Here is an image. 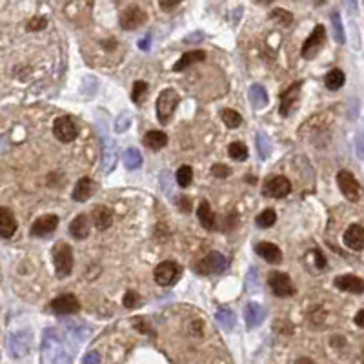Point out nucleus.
Returning a JSON list of instances; mask_svg holds the SVG:
<instances>
[{
  "label": "nucleus",
  "mask_w": 364,
  "mask_h": 364,
  "mask_svg": "<svg viewBox=\"0 0 364 364\" xmlns=\"http://www.w3.org/2000/svg\"><path fill=\"white\" fill-rule=\"evenodd\" d=\"M82 362H86V364H91V362H101V355L97 353V351H91V353L84 355V359H82Z\"/></svg>",
  "instance_id": "a18cd8bd"
},
{
  "label": "nucleus",
  "mask_w": 364,
  "mask_h": 364,
  "mask_svg": "<svg viewBox=\"0 0 364 364\" xmlns=\"http://www.w3.org/2000/svg\"><path fill=\"white\" fill-rule=\"evenodd\" d=\"M175 178H177L178 186L180 188H188L193 180V169L190 168V166H180V168L177 169Z\"/></svg>",
  "instance_id": "c9c22d12"
},
{
  "label": "nucleus",
  "mask_w": 364,
  "mask_h": 364,
  "mask_svg": "<svg viewBox=\"0 0 364 364\" xmlns=\"http://www.w3.org/2000/svg\"><path fill=\"white\" fill-rule=\"evenodd\" d=\"M248 288L249 290H257V269L251 268L248 275Z\"/></svg>",
  "instance_id": "c03bdc74"
},
{
  "label": "nucleus",
  "mask_w": 364,
  "mask_h": 364,
  "mask_svg": "<svg viewBox=\"0 0 364 364\" xmlns=\"http://www.w3.org/2000/svg\"><path fill=\"white\" fill-rule=\"evenodd\" d=\"M153 277L158 286H171L180 277V266L175 260H164L153 269Z\"/></svg>",
  "instance_id": "39448f33"
},
{
  "label": "nucleus",
  "mask_w": 364,
  "mask_h": 364,
  "mask_svg": "<svg viewBox=\"0 0 364 364\" xmlns=\"http://www.w3.org/2000/svg\"><path fill=\"white\" fill-rule=\"evenodd\" d=\"M228 155L237 162H242L248 158V148L242 142H231L230 148H228Z\"/></svg>",
  "instance_id": "2f4dec72"
},
{
  "label": "nucleus",
  "mask_w": 364,
  "mask_h": 364,
  "mask_svg": "<svg viewBox=\"0 0 364 364\" xmlns=\"http://www.w3.org/2000/svg\"><path fill=\"white\" fill-rule=\"evenodd\" d=\"M51 310L57 315H73V313L80 312V302L75 295L71 293H66V295H60V297L53 299L51 301Z\"/></svg>",
  "instance_id": "f8f14e48"
},
{
  "label": "nucleus",
  "mask_w": 364,
  "mask_h": 364,
  "mask_svg": "<svg viewBox=\"0 0 364 364\" xmlns=\"http://www.w3.org/2000/svg\"><path fill=\"white\" fill-rule=\"evenodd\" d=\"M315 259H317V268L324 269L326 268V259H324V255H322L321 251H317V249H315Z\"/></svg>",
  "instance_id": "8fccbe9b"
},
{
  "label": "nucleus",
  "mask_w": 364,
  "mask_h": 364,
  "mask_svg": "<svg viewBox=\"0 0 364 364\" xmlns=\"http://www.w3.org/2000/svg\"><path fill=\"white\" fill-rule=\"evenodd\" d=\"M131 126V119L126 113H122V115L117 119V124H115V130L117 133H124V131H128V128Z\"/></svg>",
  "instance_id": "37998d69"
},
{
  "label": "nucleus",
  "mask_w": 364,
  "mask_h": 364,
  "mask_svg": "<svg viewBox=\"0 0 364 364\" xmlns=\"http://www.w3.org/2000/svg\"><path fill=\"white\" fill-rule=\"evenodd\" d=\"M255 251L268 264H279L283 260V251L273 242H259V244L255 246Z\"/></svg>",
  "instance_id": "f3484780"
},
{
  "label": "nucleus",
  "mask_w": 364,
  "mask_h": 364,
  "mask_svg": "<svg viewBox=\"0 0 364 364\" xmlns=\"http://www.w3.org/2000/svg\"><path fill=\"white\" fill-rule=\"evenodd\" d=\"M139 48H140V49H146V51H148V49H149V37H148V39H142V40H140V42H139Z\"/></svg>",
  "instance_id": "864d4df0"
},
{
  "label": "nucleus",
  "mask_w": 364,
  "mask_h": 364,
  "mask_svg": "<svg viewBox=\"0 0 364 364\" xmlns=\"http://www.w3.org/2000/svg\"><path fill=\"white\" fill-rule=\"evenodd\" d=\"M146 95H148V84L144 80H137L133 84V89H131V101L137 106H140Z\"/></svg>",
  "instance_id": "473e14b6"
},
{
  "label": "nucleus",
  "mask_w": 364,
  "mask_h": 364,
  "mask_svg": "<svg viewBox=\"0 0 364 364\" xmlns=\"http://www.w3.org/2000/svg\"><path fill=\"white\" fill-rule=\"evenodd\" d=\"M269 19L283 26H290L293 22V15L290 13V11L283 10V8H277V10H273L271 13H269Z\"/></svg>",
  "instance_id": "e433bc0d"
},
{
  "label": "nucleus",
  "mask_w": 364,
  "mask_h": 364,
  "mask_svg": "<svg viewBox=\"0 0 364 364\" xmlns=\"http://www.w3.org/2000/svg\"><path fill=\"white\" fill-rule=\"evenodd\" d=\"M42 357L49 362H67L71 360V355L67 353L64 340L58 337L55 330H48L42 342Z\"/></svg>",
  "instance_id": "f257e3e1"
},
{
  "label": "nucleus",
  "mask_w": 364,
  "mask_h": 364,
  "mask_svg": "<svg viewBox=\"0 0 364 364\" xmlns=\"http://www.w3.org/2000/svg\"><path fill=\"white\" fill-rule=\"evenodd\" d=\"M246 326H248V330H253L257 328L259 324H262V321L266 319V310H264L260 304L257 302H249L248 306H246Z\"/></svg>",
  "instance_id": "aec40b11"
},
{
  "label": "nucleus",
  "mask_w": 364,
  "mask_h": 364,
  "mask_svg": "<svg viewBox=\"0 0 364 364\" xmlns=\"http://www.w3.org/2000/svg\"><path fill=\"white\" fill-rule=\"evenodd\" d=\"M344 73L340 71V69H331L328 75H326V78H324V84H326V87L328 89H331V91H337V89H340V87L344 86Z\"/></svg>",
  "instance_id": "7c9ffc66"
},
{
  "label": "nucleus",
  "mask_w": 364,
  "mask_h": 364,
  "mask_svg": "<svg viewBox=\"0 0 364 364\" xmlns=\"http://www.w3.org/2000/svg\"><path fill=\"white\" fill-rule=\"evenodd\" d=\"M178 202H180V210L184 211V213L192 211V201H190L188 197H180V199H178Z\"/></svg>",
  "instance_id": "de8ad7c7"
},
{
  "label": "nucleus",
  "mask_w": 364,
  "mask_h": 364,
  "mask_svg": "<svg viewBox=\"0 0 364 364\" xmlns=\"http://www.w3.org/2000/svg\"><path fill=\"white\" fill-rule=\"evenodd\" d=\"M101 135H104V151H102V171L110 173L111 169L115 168V160H117V153H115V146H113V140L104 133V130L101 131Z\"/></svg>",
  "instance_id": "4be33fe9"
},
{
  "label": "nucleus",
  "mask_w": 364,
  "mask_h": 364,
  "mask_svg": "<svg viewBox=\"0 0 364 364\" xmlns=\"http://www.w3.org/2000/svg\"><path fill=\"white\" fill-rule=\"evenodd\" d=\"M268 284L271 288L273 295H277V297H292V295H295V286L292 284L288 273L271 271L268 275Z\"/></svg>",
  "instance_id": "0eeeda50"
},
{
  "label": "nucleus",
  "mask_w": 364,
  "mask_h": 364,
  "mask_svg": "<svg viewBox=\"0 0 364 364\" xmlns=\"http://www.w3.org/2000/svg\"><path fill=\"white\" fill-rule=\"evenodd\" d=\"M226 222H228V226L224 228L226 231H230L231 228H235V224H237V213H230V215L226 217Z\"/></svg>",
  "instance_id": "09e8293b"
},
{
  "label": "nucleus",
  "mask_w": 364,
  "mask_h": 364,
  "mask_svg": "<svg viewBox=\"0 0 364 364\" xmlns=\"http://www.w3.org/2000/svg\"><path fill=\"white\" fill-rule=\"evenodd\" d=\"M48 26V20L44 19V17H33V19L28 22V29L29 31H40Z\"/></svg>",
  "instance_id": "79ce46f5"
},
{
  "label": "nucleus",
  "mask_w": 364,
  "mask_h": 364,
  "mask_svg": "<svg viewBox=\"0 0 364 364\" xmlns=\"http://www.w3.org/2000/svg\"><path fill=\"white\" fill-rule=\"evenodd\" d=\"M178 2H180V0H158V6H160L162 10H173Z\"/></svg>",
  "instance_id": "49530a36"
},
{
  "label": "nucleus",
  "mask_w": 364,
  "mask_h": 364,
  "mask_svg": "<svg viewBox=\"0 0 364 364\" xmlns=\"http://www.w3.org/2000/svg\"><path fill=\"white\" fill-rule=\"evenodd\" d=\"M53 135L57 137L60 142H73L77 139V126L69 117H58L53 122Z\"/></svg>",
  "instance_id": "9d476101"
},
{
  "label": "nucleus",
  "mask_w": 364,
  "mask_h": 364,
  "mask_svg": "<svg viewBox=\"0 0 364 364\" xmlns=\"http://www.w3.org/2000/svg\"><path fill=\"white\" fill-rule=\"evenodd\" d=\"M95 182L91 180V178L84 177L80 178V180L75 184V188H73V193H71V199L77 202H86L87 199H91L93 197V193H95Z\"/></svg>",
  "instance_id": "a211bd4d"
},
{
  "label": "nucleus",
  "mask_w": 364,
  "mask_h": 364,
  "mask_svg": "<svg viewBox=\"0 0 364 364\" xmlns=\"http://www.w3.org/2000/svg\"><path fill=\"white\" fill-rule=\"evenodd\" d=\"M215 317H217V322L228 331L233 330L235 324H237V317H235V313L231 312L230 308H219Z\"/></svg>",
  "instance_id": "c85d7f7f"
},
{
  "label": "nucleus",
  "mask_w": 364,
  "mask_h": 364,
  "mask_svg": "<svg viewBox=\"0 0 364 364\" xmlns=\"http://www.w3.org/2000/svg\"><path fill=\"white\" fill-rule=\"evenodd\" d=\"M57 226H58L57 215H51V213H49V215H42L33 222L31 233H33L35 237H44V235L53 233V231L57 230Z\"/></svg>",
  "instance_id": "4468645a"
},
{
  "label": "nucleus",
  "mask_w": 364,
  "mask_h": 364,
  "mask_svg": "<svg viewBox=\"0 0 364 364\" xmlns=\"http://www.w3.org/2000/svg\"><path fill=\"white\" fill-rule=\"evenodd\" d=\"M317 2H324V0H317Z\"/></svg>",
  "instance_id": "6e6d98bb"
},
{
  "label": "nucleus",
  "mask_w": 364,
  "mask_h": 364,
  "mask_svg": "<svg viewBox=\"0 0 364 364\" xmlns=\"http://www.w3.org/2000/svg\"><path fill=\"white\" fill-rule=\"evenodd\" d=\"M193 330H195V335L201 337L202 335V322L201 321H193Z\"/></svg>",
  "instance_id": "603ef678"
},
{
  "label": "nucleus",
  "mask_w": 364,
  "mask_h": 364,
  "mask_svg": "<svg viewBox=\"0 0 364 364\" xmlns=\"http://www.w3.org/2000/svg\"><path fill=\"white\" fill-rule=\"evenodd\" d=\"M17 228H19V224H17V219H15V215L11 213V210L0 208V237L10 239V237L15 235Z\"/></svg>",
  "instance_id": "6ab92c4d"
},
{
  "label": "nucleus",
  "mask_w": 364,
  "mask_h": 364,
  "mask_svg": "<svg viewBox=\"0 0 364 364\" xmlns=\"http://www.w3.org/2000/svg\"><path fill=\"white\" fill-rule=\"evenodd\" d=\"M290 192H292V182L283 175L271 177L269 180H266L262 188V193L269 199H284L290 195Z\"/></svg>",
  "instance_id": "1a4fd4ad"
},
{
  "label": "nucleus",
  "mask_w": 364,
  "mask_h": 364,
  "mask_svg": "<svg viewBox=\"0 0 364 364\" xmlns=\"http://www.w3.org/2000/svg\"><path fill=\"white\" fill-rule=\"evenodd\" d=\"M331 24H333V35H335V40L339 44H344L346 42V35H344V29H342V22H340V15L339 13L331 15Z\"/></svg>",
  "instance_id": "58836bf2"
},
{
  "label": "nucleus",
  "mask_w": 364,
  "mask_h": 364,
  "mask_svg": "<svg viewBox=\"0 0 364 364\" xmlns=\"http://www.w3.org/2000/svg\"><path fill=\"white\" fill-rule=\"evenodd\" d=\"M226 268H228V260L219 251H211L195 264V271L199 275H219Z\"/></svg>",
  "instance_id": "20e7f679"
},
{
  "label": "nucleus",
  "mask_w": 364,
  "mask_h": 364,
  "mask_svg": "<svg viewBox=\"0 0 364 364\" xmlns=\"http://www.w3.org/2000/svg\"><path fill=\"white\" fill-rule=\"evenodd\" d=\"M257 149H259V155L260 158H268L269 155H271V146H269V140L268 137L260 131V133H257Z\"/></svg>",
  "instance_id": "4c0bfd02"
},
{
  "label": "nucleus",
  "mask_w": 364,
  "mask_h": 364,
  "mask_svg": "<svg viewBox=\"0 0 364 364\" xmlns=\"http://www.w3.org/2000/svg\"><path fill=\"white\" fill-rule=\"evenodd\" d=\"M180 97L175 89L168 87V89L160 91V95L157 97V119L162 126H166L171 119V115L177 110Z\"/></svg>",
  "instance_id": "7ed1b4c3"
},
{
  "label": "nucleus",
  "mask_w": 364,
  "mask_h": 364,
  "mask_svg": "<svg viewBox=\"0 0 364 364\" xmlns=\"http://www.w3.org/2000/svg\"><path fill=\"white\" fill-rule=\"evenodd\" d=\"M204 58H206V53L202 51V49H193V51H188V53H184V55L178 58V62L173 66V71H184V69H188V67L193 66V64L202 62Z\"/></svg>",
  "instance_id": "5701e85b"
},
{
  "label": "nucleus",
  "mask_w": 364,
  "mask_h": 364,
  "mask_svg": "<svg viewBox=\"0 0 364 364\" xmlns=\"http://www.w3.org/2000/svg\"><path fill=\"white\" fill-rule=\"evenodd\" d=\"M91 219H93V222H95L97 230L106 231L111 224H113V211H111L110 208H106V206H99V208H95Z\"/></svg>",
  "instance_id": "b1692460"
},
{
  "label": "nucleus",
  "mask_w": 364,
  "mask_h": 364,
  "mask_svg": "<svg viewBox=\"0 0 364 364\" xmlns=\"http://www.w3.org/2000/svg\"><path fill=\"white\" fill-rule=\"evenodd\" d=\"M53 264H55V273L58 279H66L73 269V251L71 246L60 240L53 246Z\"/></svg>",
  "instance_id": "f03ea898"
},
{
  "label": "nucleus",
  "mask_w": 364,
  "mask_h": 364,
  "mask_svg": "<svg viewBox=\"0 0 364 364\" xmlns=\"http://www.w3.org/2000/svg\"><path fill=\"white\" fill-rule=\"evenodd\" d=\"M69 235L78 240L86 239L89 235V219H87L86 213H80L69 222Z\"/></svg>",
  "instance_id": "412c9836"
},
{
  "label": "nucleus",
  "mask_w": 364,
  "mask_h": 364,
  "mask_svg": "<svg viewBox=\"0 0 364 364\" xmlns=\"http://www.w3.org/2000/svg\"><path fill=\"white\" fill-rule=\"evenodd\" d=\"M344 246L353 249V251H360L364 248V228L360 224H351L344 233Z\"/></svg>",
  "instance_id": "dca6fc26"
},
{
  "label": "nucleus",
  "mask_w": 364,
  "mask_h": 364,
  "mask_svg": "<svg viewBox=\"0 0 364 364\" xmlns=\"http://www.w3.org/2000/svg\"><path fill=\"white\" fill-rule=\"evenodd\" d=\"M221 117H222V122H224L228 128H231V130H233V128H239V126L242 124V117L233 110H222Z\"/></svg>",
  "instance_id": "f704fd0d"
},
{
  "label": "nucleus",
  "mask_w": 364,
  "mask_h": 364,
  "mask_svg": "<svg viewBox=\"0 0 364 364\" xmlns=\"http://www.w3.org/2000/svg\"><path fill=\"white\" fill-rule=\"evenodd\" d=\"M324 40H326V29H324V26H315L313 33L310 35V37H308L306 42L302 44V49H301L302 58H308V60L315 58L317 53L321 51L322 46H324Z\"/></svg>",
  "instance_id": "6e6552de"
},
{
  "label": "nucleus",
  "mask_w": 364,
  "mask_h": 364,
  "mask_svg": "<svg viewBox=\"0 0 364 364\" xmlns=\"http://www.w3.org/2000/svg\"><path fill=\"white\" fill-rule=\"evenodd\" d=\"M122 160H124L128 169H137L142 166V155H140L139 149H135V148L126 149L124 153H122Z\"/></svg>",
  "instance_id": "c756f323"
},
{
  "label": "nucleus",
  "mask_w": 364,
  "mask_h": 364,
  "mask_svg": "<svg viewBox=\"0 0 364 364\" xmlns=\"http://www.w3.org/2000/svg\"><path fill=\"white\" fill-rule=\"evenodd\" d=\"M355 324L359 326V328L364 326V310H359V312H357V315H355Z\"/></svg>",
  "instance_id": "3c124183"
},
{
  "label": "nucleus",
  "mask_w": 364,
  "mask_h": 364,
  "mask_svg": "<svg viewBox=\"0 0 364 364\" xmlns=\"http://www.w3.org/2000/svg\"><path fill=\"white\" fill-rule=\"evenodd\" d=\"M139 302H140V297H139V293L137 292H126V295H124V299H122V304H124L126 308H137L139 306Z\"/></svg>",
  "instance_id": "ea45409f"
},
{
  "label": "nucleus",
  "mask_w": 364,
  "mask_h": 364,
  "mask_svg": "<svg viewBox=\"0 0 364 364\" xmlns=\"http://www.w3.org/2000/svg\"><path fill=\"white\" fill-rule=\"evenodd\" d=\"M257 2H262V4H269L271 0H257Z\"/></svg>",
  "instance_id": "5fc2aeb1"
},
{
  "label": "nucleus",
  "mask_w": 364,
  "mask_h": 364,
  "mask_svg": "<svg viewBox=\"0 0 364 364\" xmlns=\"http://www.w3.org/2000/svg\"><path fill=\"white\" fill-rule=\"evenodd\" d=\"M337 184H339L340 193L350 202H357L360 199V186L351 171L340 169V171L337 173Z\"/></svg>",
  "instance_id": "423d86ee"
},
{
  "label": "nucleus",
  "mask_w": 364,
  "mask_h": 364,
  "mask_svg": "<svg viewBox=\"0 0 364 364\" xmlns=\"http://www.w3.org/2000/svg\"><path fill=\"white\" fill-rule=\"evenodd\" d=\"M148 20V15L146 11L140 10L139 6H130V8H126L120 15V26L122 29L126 31H131V29H137L144 24Z\"/></svg>",
  "instance_id": "9b49d317"
},
{
  "label": "nucleus",
  "mask_w": 364,
  "mask_h": 364,
  "mask_svg": "<svg viewBox=\"0 0 364 364\" xmlns=\"http://www.w3.org/2000/svg\"><path fill=\"white\" fill-rule=\"evenodd\" d=\"M335 288H339L340 292L360 295L364 292V283L362 279L357 277V275H339L335 279Z\"/></svg>",
  "instance_id": "2eb2a0df"
},
{
  "label": "nucleus",
  "mask_w": 364,
  "mask_h": 364,
  "mask_svg": "<svg viewBox=\"0 0 364 364\" xmlns=\"http://www.w3.org/2000/svg\"><path fill=\"white\" fill-rule=\"evenodd\" d=\"M249 101L255 110H260L264 106L268 104V91L264 89L260 84H253L249 87Z\"/></svg>",
  "instance_id": "cd10ccee"
},
{
  "label": "nucleus",
  "mask_w": 364,
  "mask_h": 364,
  "mask_svg": "<svg viewBox=\"0 0 364 364\" xmlns=\"http://www.w3.org/2000/svg\"><path fill=\"white\" fill-rule=\"evenodd\" d=\"M197 217H199V221H201V224L206 228V230H215L217 228V217L215 213H213V210H211L210 202L208 201H202L201 204H199V210H197Z\"/></svg>",
  "instance_id": "393cba45"
},
{
  "label": "nucleus",
  "mask_w": 364,
  "mask_h": 364,
  "mask_svg": "<svg viewBox=\"0 0 364 364\" xmlns=\"http://www.w3.org/2000/svg\"><path fill=\"white\" fill-rule=\"evenodd\" d=\"M10 348L11 353L20 357V355L28 353V350L31 348V333H17L10 339Z\"/></svg>",
  "instance_id": "a878e982"
},
{
  "label": "nucleus",
  "mask_w": 364,
  "mask_h": 364,
  "mask_svg": "<svg viewBox=\"0 0 364 364\" xmlns=\"http://www.w3.org/2000/svg\"><path fill=\"white\" fill-rule=\"evenodd\" d=\"M301 86H302V80L293 82L292 86L288 87L283 95H281V115L283 117L290 115L293 110V106L297 104L299 93H301Z\"/></svg>",
  "instance_id": "ddd939ff"
},
{
  "label": "nucleus",
  "mask_w": 364,
  "mask_h": 364,
  "mask_svg": "<svg viewBox=\"0 0 364 364\" xmlns=\"http://www.w3.org/2000/svg\"><path fill=\"white\" fill-rule=\"evenodd\" d=\"M144 144L148 146L149 149H153V151H158V149L166 148V144H168V135L164 133V131H158V130H149L144 137Z\"/></svg>",
  "instance_id": "bb28decb"
},
{
  "label": "nucleus",
  "mask_w": 364,
  "mask_h": 364,
  "mask_svg": "<svg viewBox=\"0 0 364 364\" xmlns=\"http://www.w3.org/2000/svg\"><path fill=\"white\" fill-rule=\"evenodd\" d=\"M275 221H277V213L273 210H264L262 213L257 215L255 224L259 226V228H271V226L275 224Z\"/></svg>",
  "instance_id": "72a5a7b5"
},
{
  "label": "nucleus",
  "mask_w": 364,
  "mask_h": 364,
  "mask_svg": "<svg viewBox=\"0 0 364 364\" xmlns=\"http://www.w3.org/2000/svg\"><path fill=\"white\" fill-rule=\"evenodd\" d=\"M211 175L217 178H226V177H230L231 171L228 166H224V164H213V166H211Z\"/></svg>",
  "instance_id": "a19ab883"
}]
</instances>
